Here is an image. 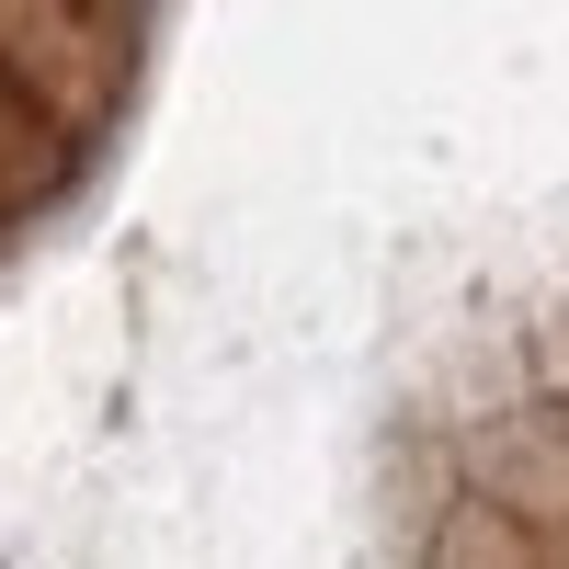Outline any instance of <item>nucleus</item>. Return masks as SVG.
Masks as SVG:
<instances>
[]
</instances>
